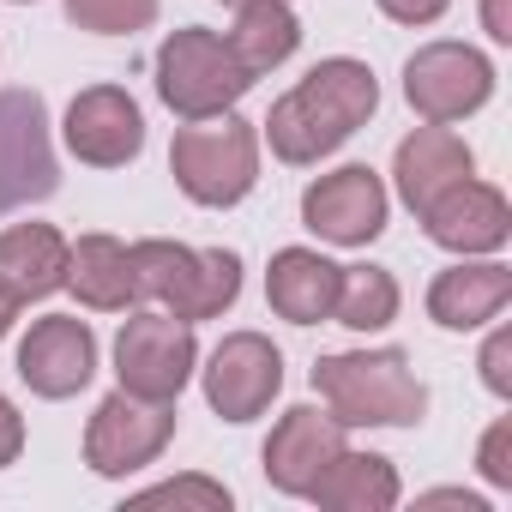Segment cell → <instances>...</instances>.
<instances>
[{
    "instance_id": "1",
    "label": "cell",
    "mask_w": 512,
    "mask_h": 512,
    "mask_svg": "<svg viewBox=\"0 0 512 512\" xmlns=\"http://www.w3.org/2000/svg\"><path fill=\"white\" fill-rule=\"evenodd\" d=\"M380 109V79L368 61H350V55H332L320 61L296 91H284L266 115V139L284 163H320L332 157L356 127H368Z\"/></svg>"
},
{
    "instance_id": "2",
    "label": "cell",
    "mask_w": 512,
    "mask_h": 512,
    "mask_svg": "<svg viewBox=\"0 0 512 512\" xmlns=\"http://www.w3.org/2000/svg\"><path fill=\"white\" fill-rule=\"evenodd\" d=\"M314 392L344 428H416L428 386L404 350H338L314 362Z\"/></svg>"
},
{
    "instance_id": "3",
    "label": "cell",
    "mask_w": 512,
    "mask_h": 512,
    "mask_svg": "<svg viewBox=\"0 0 512 512\" xmlns=\"http://www.w3.org/2000/svg\"><path fill=\"white\" fill-rule=\"evenodd\" d=\"M133 278H139V296H151L163 314L187 326L229 314L241 296V260L229 247H187L163 235L133 247Z\"/></svg>"
},
{
    "instance_id": "4",
    "label": "cell",
    "mask_w": 512,
    "mask_h": 512,
    "mask_svg": "<svg viewBox=\"0 0 512 512\" xmlns=\"http://www.w3.org/2000/svg\"><path fill=\"white\" fill-rule=\"evenodd\" d=\"M169 175L205 211L241 205L253 193V181H260V127L241 121V115L187 121L169 145Z\"/></svg>"
},
{
    "instance_id": "5",
    "label": "cell",
    "mask_w": 512,
    "mask_h": 512,
    "mask_svg": "<svg viewBox=\"0 0 512 512\" xmlns=\"http://www.w3.org/2000/svg\"><path fill=\"white\" fill-rule=\"evenodd\" d=\"M247 91H253V73L235 61V49L217 31L187 25V31H169L163 37V49H157V97L181 121L229 115Z\"/></svg>"
},
{
    "instance_id": "6",
    "label": "cell",
    "mask_w": 512,
    "mask_h": 512,
    "mask_svg": "<svg viewBox=\"0 0 512 512\" xmlns=\"http://www.w3.org/2000/svg\"><path fill=\"white\" fill-rule=\"evenodd\" d=\"M199 368V338L187 320L163 314V308H145V314H127L121 332H115V380L121 392L133 398H151V404H175L187 392Z\"/></svg>"
},
{
    "instance_id": "7",
    "label": "cell",
    "mask_w": 512,
    "mask_h": 512,
    "mask_svg": "<svg viewBox=\"0 0 512 512\" xmlns=\"http://www.w3.org/2000/svg\"><path fill=\"white\" fill-rule=\"evenodd\" d=\"M61 187L55 145H49V103L31 85L0 91V217L37 205Z\"/></svg>"
},
{
    "instance_id": "8",
    "label": "cell",
    "mask_w": 512,
    "mask_h": 512,
    "mask_svg": "<svg viewBox=\"0 0 512 512\" xmlns=\"http://www.w3.org/2000/svg\"><path fill=\"white\" fill-rule=\"evenodd\" d=\"M404 97L422 121L452 127L494 97V61L470 43H422L404 61Z\"/></svg>"
},
{
    "instance_id": "9",
    "label": "cell",
    "mask_w": 512,
    "mask_h": 512,
    "mask_svg": "<svg viewBox=\"0 0 512 512\" xmlns=\"http://www.w3.org/2000/svg\"><path fill=\"white\" fill-rule=\"evenodd\" d=\"M169 440H175V404H151L115 386L85 422V464L97 476H133L157 464Z\"/></svg>"
},
{
    "instance_id": "10",
    "label": "cell",
    "mask_w": 512,
    "mask_h": 512,
    "mask_svg": "<svg viewBox=\"0 0 512 512\" xmlns=\"http://www.w3.org/2000/svg\"><path fill=\"white\" fill-rule=\"evenodd\" d=\"M205 404L223 416V422H253L266 416L272 398L284 392V350L266 338V332H229L211 356H205Z\"/></svg>"
},
{
    "instance_id": "11",
    "label": "cell",
    "mask_w": 512,
    "mask_h": 512,
    "mask_svg": "<svg viewBox=\"0 0 512 512\" xmlns=\"http://www.w3.org/2000/svg\"><path fill=\"white\" fill-rule=\"evenodd\" d=\"M386 217H392V193H386V181L368 163H344V169L320 175L302 193V223L320 241H332V247H368V241H380Z\"/></svg>"
},
{
    "instance_id": "12",
    "label": "cell",
    "mask_w": 512,
    "mask_h": 512,
    "mask_svg": "<svg viewBox=\"0 0 512 512\" xmlns=\"http://www.w3.org/2000/svg\"><path fill=\"white\" fill-rule=\"evenodd\" d=\"M61 139L79 163L91 169H127L145 151V109L133 103V91L121 85H91L67 103Z\"/></svg>"
},
{
    "instance_id": "13",
    "label": "cell",
    "mask_w": 512,
    "mask_h": 512,
    "mask_svg": "<svg viewBox=\"0 0 512 512\" xmlns=\"http://www.w3.org/2000/svg\"><path fill=\"white\" fill-rule=\"evenodd\" d=\"M91 374H97V332L79 314H43V320H31V332L19 344V380L37 398L61 404L73 392H85Z\"/></svg>"
},
{
    "instance_id": "14",
    "label": "cell",
    "mask_w": 512,
    "mask_h": 512,
    "mask_svg": "<svg viewBox=\"0 0 512 512\" xmlns=\"http://www.w3.org/2000/svg\"><path fill=\"white\" fill-rule=\"evenodd\" d=\"M422 229H428L434 247L458 253V260H476V253H500V247L512 241V205H506L500 187L464 175V181H452V187L422 211Z\"/></svg>"
},
{
    "instance_id": "15",
    "label": "cell",
    "mask_w": 512,
    "mask_h": 512,
    "mask_svg": "<svg viewBox=\"0 0 512 512\" xmlns=\"http://www.w3.org/2000/svg\"><path fill=\"white\" fill-rule=\"evenodd\" d=\"M344 434L350 428L332 410H314V404L284 410L278 428H272V440H266V482L278 494H302L308 500V488L320 482V470L344 452Z\"/></svg>"
},
{
    "instance_id": "16",
    "label": "cell",
    "mask_w": 512,
    "mask_h": 512,
    "mask_svg": "<svg viewBox=\"0 0 512 512\" xmlns=\"http://www.w3.org/2000/svg\"><path fill=\"white\" fill-rule=\"evenodd\" d=\"M67 290V235L55 223H13L0 229V296L13 308L49 302Z\"/></svg>"
},
{
    "instance_id": "17",
    "label": "cell",
    "mask_w": 512,
    "mask_h": 512,
    "mask_svg": "<svg viewBox=\"0 0 512 512\" xmlns=\"http://www.w3.org/2000/svg\"><path fill=\"white\" fill-rule=\"evenodd\" d=\"M464 175H476V157H470V145L452 133V127H416L410 139H398V157H392V181H398V199L422 217L452 181H464Z\"/></svg>"
},
{
    "instance_id": "18",
    "label": "cell",
    "mask_w": 512,
    "mask_h": 512,
    "mask_svg": "<svg viewBox=\"0 0 512 512\" xmlns=\"http://www.w3.org/2000/svg\"><path fill=\"white\" fill-rule=\"evenodd\" d=\"M338 278L344 266H332L320 247H278L266 272V302L290 326H320L338 308Z\"/></svg>"
},
{
    "instance_id": "19",
    "label": "cell",
    "mask_w": 512,
    "mask_h": 512,
    "mask_svg": "<svg viewBox=\"0 0 512 512\" xmlns=\"http://www.w3.org/2000/svg\"><path fill=\"white\" fill-rule=\"evenodd\" d=\"M512 302V266L500 260H458L452 272H440L428 284V320L440 332H476L488 320H500V308Z\"/></svg>"
},
{
    "instance_id": "20",
    "label": "cell",
    "mask_w": 512,
    "mask_h": 512,
    "mask_svg": "<svg viewBox=\"0 0 512 512\" xmlns=\"http://www.w3.org/2000/svg\"><path fill=\"white\" fill-rule=\"evenodd\" d=\"M67 290L97 308V314H121L139 302V278H133V247L115 235H79L67 241Z\"/></svg>"
},
{
    "instance_id": "21",
    "label": "cell",
    "mask_w": 512,
    "mask_h": 512,
    "mask_svg": "<svg viewBox=\"0 0 512 512\" xmlns=\"http://www.w3.org/2000/svg\"><path fill=\"white\" fill-rule=\"evenodd\" d=\"M398 494H404L398 464L380 458V452H350V446H344V452L320 470V482L308 488V500L326 506V512H392Z\"/></svg>"
},
{
    "instance_id": "22",
    "label": "cell",
    "mask_w": 512,
    "mask_h": 512,
    "mask_svg": "<svg viewBox=\"0 0 512 512\" xmlns=\"http://www.w3.org/2000/svg\"><path fill=\"white\" fill-rule=\"evenodd\" d=\"M235 49V61L260 79L272 67H284L302 49V19L290 0H235V31L223 37Z\"/></svg>"
},
{
    "instance_id": "23",
    "label": "cell",
    "mask_w": 512,
    "mask_h": 512,
    "mask_svg": "<svg viewBox=\"0 0 512 512\" xmlns=\"http://www.w3.org/2000/svg\"><path fill=\"white\" fill-rule=\"evenodd\" d=\"M398 302H404V296H398V278H392L386 266H344L332 320L350 326V332H386V326L398 320Z\"/></svg>"
},
{
    "instance_id": "24",
    "label": "cell",
    "mask_w": 512,
    "mask_h": 512,
    "mask_svg": "<svg viewBox=\"0 0 512 512\" xmlns=\"http://www.w3.org/2000/svg\"><path fill=\"white\" fill-rule=\"evenodd\" d=\"M61 7L91 37H133L157 19V0H61Z\"/></svg>"
},
{
    "instance_id": "25",
    "label": "cell",
    "mask_w": 512,
    "mask_h": 512,
    "mask_svg": "<svg viewBox=\"0 0 512 512\" xmlns=\"http://www.w3.org/2000/svg\"><path fill=\"white\" fill-rule=\"evenodd\" d=\"M133 506H199V512H229V488H223V482H205V476H175V482H157V488L133 494Z\"/></svg>"
},
{
    "instance_id": "26",
    "label": "cell",
    "mask_w": 512,
    "mask_h": 512,
    "mask_svg": "<svg viewBox=\"0 0 512 512\" xmlns=\"http://www.w3.org/2000/svg\"><path fill=\"white\" fill-rule=\"evenodd\" d=\"M476 470H482L488 488H512V422H506V416L482 434V446H476Z\"/></svg>"
},
{
    "instance_id": "27",
    "label": "cell",
    "mask_w": 512,
    "mask_h": 512,
    "mask_svg": "<svg viewBox=\"0 0 512 512\" xmlns=\"http://www.w3.org/2000/svg\"><path fill=\"white\" fill-rule=\"evenodd\" d=\"M482 386L494 392V398H512V332L500 326V332H488V344H482Z\"/></svg>"
},
{
    "instance_id": "28",
    "label": "cell",
    "mask_w": 512,
    "mask_h": 512,
    "mask_svg": "<svg viewBox=\"0 0 512 512\" xmlns=\"http://www.w3.org/2000/svg\"><path fill=\"white\" fill-rule=\"evenodd\" d=\"M19 452H25V416H19V404L7 392H0V470L19 464Z\"/></svg>"
},
{
    "instance_id": "29",
    "label": "cell",
    "mask_w": 512,
    "mask_h": 512,
    "mask_svg": "<svg viewBox=\"0 0 512 512\" xmlns=\"http://www.w3.org/2000/svg\"><path fill=\"white\" fill-rule=\"evenodd\" d=\"M446 7H452V0H380V13L392 25H434Z\"/></svg>"
},
{
    "instance_id": "30",
    "label": "cell",
    "mask_w": 512,
    "mask_h": 512,
    "mask_svg": "<svg viewBox=\"0 0 512 512\" xmlns=\"http://www.w3.org/2000/svg\"><path fill=\"white\" fill-rule=\"evenodd\" d=\"M482 31L494 43H512V7H506V0H482Z\"/></svg>"
},
{
    "instance_id": "31",
    "label": "cell",
    "mask_w": 512,
    "mask_h": 512,
    "mask_svg": "<svg viewBox=\"0 0 512 512\" xmlns=\"http://www.w3.org/2000/svg\"><path fill=\"white\" fill-rule=\"evenodd\" d=\"M13 320H19V308H13L7 296H0V338H7V332H13Z\"/></svg>"
},
{
    "instance_id": "32",
    "label": "cell",
    "mask_w": 512,
    "mask_h": 512,
    "mask_svg": "<svg viewBox=\"0 0 512 512\" xmlns=\"http://www.w3.org/2000/svg\"><path fill=\"white\" fill-rule=\"evenodd\" d=\"M223 7H235V0H223Z\"/></svg>"
},
{
    "instance_id": "33",
    "label": "cell",
    "mask_w": 512,
    "mask_h": 512,
    "mask_svg": "<svg viewBox=\"0 0 512 512\" xmlns=\"http://www.w3.org/2000/svg\"><path fill=\"white\" fill-rule=\"evenodd\" d=\"M13 7H25V0H13Z\"/></svg>"
}]
</instances>
